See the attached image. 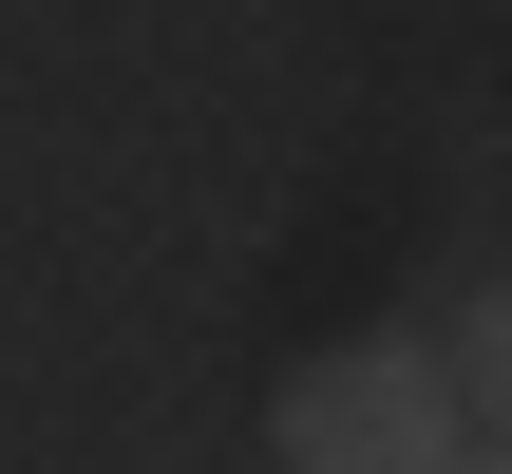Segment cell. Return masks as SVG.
Instances as JSON below:
<instances>
[{
  "label": "cell",
  "mask_w": 512,
  "mask_h": 474,
  "mask_svg": "<svg viewBox=\"0 0 512 474\" xmlns=\"http://www.w3.org/2000/svg\"><path fill=\"white\" fill-rule=\"evenodd\" d=\"M456 437H475V418H456V361H437L418 323L323 342V361H285V399H266V456L285 474H437Z\"/></svg>",
  "instance_id": "obj_1"
},
{
  "label": "cell",
  "mask_w": 512,
  "mask_h": 474,
  "mask_svg": "<svg viewBox=\"0 0 512 474\" xmlns=\"http://www.w3.org/2000/svg\"><path fill=\"white\" fill-rule=\"evenodd\" d=\"M456 418H512V285H456Z\"/></svg>",
  "instance_id": "obj_2"
},
{
  "label": "cell",
  "mask_w": 512,
  "mask_h": 474,
  "mask_svg": "<svg viewBox=\"0 0 512 474\" xmlns=\"http://www.w3.org/2000/svg\"><path fill=\"white\" fill-rule=\"evenodd\" d=\"M437 474H512V418H475V437H456V456H437Z\"/></svg>",
  "instance_id": "obj_3"
}]
</instances>
